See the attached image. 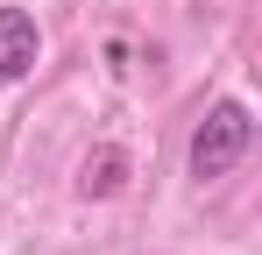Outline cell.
<instances>
[{"instance_id":"3","label":"cell","mask_w":262,"mask_h":255,"mask_svg":"<svg viewBox=\"0 0 262 255\" xmlns=\"http://www.w3.org/2000/svg\"><path fill=\"white\" fill-rule=\"evenodd\" d=\"M121 170H128L121 149H99V156H85V170H78V192H85V199H114V192H121Z\"/></svg>"},{"instance_id":"2","label":"cell","mask_w":262,"mask_h":255,"mask_svg":"<svg viewBox=\"0 0 262 255\" xmlns=\"http://www.w3.org/2000/svg\"><path fill=\"white\" fill-rule=\"evenodd\" d=\"M43 57V29L29 7H0V85H21Z\"/></svg>"},{"instance_id":"1","label":"cell","mask_w":262,"mask_h":255,"mask_svg":"<svg viewBox=\"0 0 262 255\" xmlns=\"http://www.w3.org/2000/svg\"><path fill=\"white\" fill-rule=\"evenodd\" d=\"M248 142H255V114L241 107V99H213L206 107V121L191 128V177L199 184H213V177H227V170L248 156Z\"/></svg>"}]
</instances>
